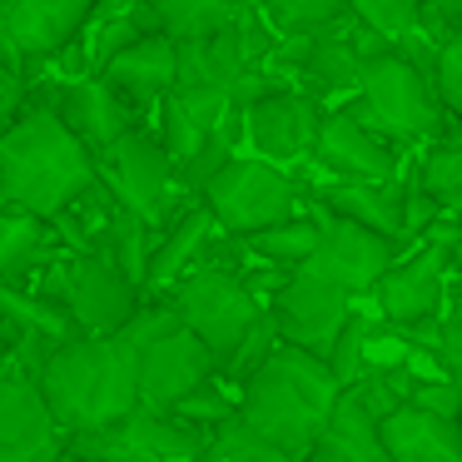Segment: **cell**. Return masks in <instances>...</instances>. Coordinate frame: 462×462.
Instances as JSON below:
<instances>
[{"mask_svg":"<svg viewBox=\"0 0 462 462\" xmlns=\"http://www.w3.org/2000/svg\"><path fill=\"white\" fill-rule=\"evenodd\" d=\"M199 204L214 214V224L229 239H244V234L263 229V224H279L289 214H299L303 184L283 164H269L259 154H229L209 174V184L199 189Z\"/></svg>","mask_w":462,"mask_h":462,"instance_id":"cell-6","label":"cell"},{"mask_svg":"<svg viewBox=\"0 0 462 462\" xmlns=\"http://www.w3.org/2000/svg\"><path fill=\"white\" fill-rule=\"evenodd\" d=\"M378 442L388 462H462L457 418H442L418 402H398L378 418Z\"/></svg>","mask_w":462,"mask_h":462,"instance_id":"cell-19","label":"cell"},{"mask_svg":"<svg viewBox=\"0 0 462 462\" xmlns=\"http://www.w3.org/2000/svg\"><path fill=\"white\" fill-rule=\"evenodd\" d=\"M457 432H462V412H457Z\"/></svg>","mask_w":462,"mask_h":462,"instance_id":"cell-40","label":"cell"},{"mask_svg":"<svg viewBox=\"0 0 462 462\" xmlns=\"http://www.w3.org/2000/svg\"><path fill=\"white\" fill-rule=\"evenodd\" d=\"M229 154H239V110H229L219 125H209V130L199 134V144H194L189 154L180 160V180H184V189L199 199V189L209 184V174L219 170Z\"/></svg>","mask_w":462,"mask_h":462,"instance_id":"cell-28","label":"cell"},{"mask_svg":"<svg viewBox=\"0 0 462 462\" xmlns=\"http://www.w3.org/2000/svg\"><path fill=\"white\" fill-rule=\"evenodd\" d=\"M194 462H293V457L279 452L273 442H263L254 428H244L239 418H224L219 428H209Z\"/></svg>","mask_w":462,"mask_h":462,"instance_id":"cell-29","label":"cell"},{"mask_svg":"<svg viewBox=\"0 0 462 462\" xmlns=\"http://www.w3.org/2000/svg\"><path fill=\"white\" fill-rule=\"evenodd\" d=\"M422 5H428L422 25H428V31L438 35V41H442V31H448V25H457V21H462V0H422Z\"/></svg>","mask_w":462,"mask_h":462,"instance_id":"cell-37","label":"cell"},{"mask_svg":"<svg viewBox=\"0 0 462 462\" xmlns=\"http://www.w3.org/2000/svg\"><path fill=\"white\" fill-rule=\"evenodd\" d=\"M244 249L254 254V259H263L269 269H299L303 259L313 254V244H319V219H313V209L309 214H289V219H279V224H263V229H254V234H244Z\"/></svg>","mask_w":462,"mask_h":462,"instance_id":"cell-25","label":"cell"},{"mask_svg":"<svg viewBox=\"0 0 462 462\" xmlns=\"http://www.w3.org/2000/svg\"><path fill=\"white\" fill-rule=\"evenodd\" d=\"M95 180H100L130 214H140L144 229H154V234L194 199L180 180V160H174L160 144V134L144 130L140 120H134L120 140H110L95 154Z\"/></svg>","mask_w":462,"mask_h":462,"instance_id":"cell-5","label":"cell"},{"mask_svg":"<svg viewBox=\"0 0 462 462\" xmlns=\"http://www.w3.org/2000/svg\"><path fill=\"white\" fill-rule=\"evenodd\" d=\"M303 194H309L313 204H323L328 214H343V219L363 224V229H378V234H388V239H398V229H402V174L398 180H383V184L323 180V184H309ZM402 249H408V244H402Z\"/></svg>","mask_w":462,"mask_h":462,"instance_id":"cell-23","label":"cell"},{"mask_svg":"<svg viewBox=\"0 0 462 462\" xmlns=\"http://www.w3.org/2000/svg\"><path fill=\"white\" fill-rule=\"evenodd\" d=\"M432 90H438L442 110L462 125V21L448 25L438 41V60H432Z\"/></svg>","mask_w":462,"mask_h":462,"instance_id":"cell-33","label":"cell"},{"mask_svg":"<svg viewBox=\"0 0 462 462\" xmlns=\"http://www.w3.org/2000/svg\"><path fill=\"white\" fill-rule=\"evenodd\" d=\"M348 15L358 25H368L373 35L393 41V45L408 41L412 31H428V25H422V15H428V5H422V0H348Z\"/></svg>","mask_w":462,"mask_h":462,"instance_id":"cell-30","label":"cell"},{"mask_svg":"<svg viewBox=\"0 0 462 462\" xmlns=\"http://www.w3.org/2000/svg\"><path fill=\"white\" fill-rule=\"evenodd\" d=\"M239 388L244 393L234 402V418L254 428L263 442H273L279 452H289L293 462L309 452L313 432L323 428L333 398H338V378L328 373V363L293 348V343H273L269 358Z\"/></svg>","mask_w":462,"mask_h":462,"instance_id":"cell-3","label":"cell"},{"mask_svg":"<svg viewBox=\"0 0 462 462\" xmlns=\"http://www.w3.org/2000/svg\"><path fill=\"white\" fill-rule=\"evenodd\" d=\"M209 432L180 422L174 412L154 408H130L125 418L105 422L95 432H75L65 438V448L80 462H194Z\"/></svg>","mask_w":462,"mask_h":462,"instance_id":"cell-9","label":"cell"},{"mask_svg":"<svg viewBox=\"0 0 462 462\" xmlns=\"http://www.w3.org/2000/svg\"><path fill=\"white\" fill-rule=\"evenodd\" d=\"M368 319L358 313V303H353V313H348V323L338 328V338H333V348H328V373L338 378V388H348V383H358L363 373H368Z\"/></svg>","mask_w":462,"mask_h":462,"instance_id":"cell-32","label":"cell"},{"mask_svg":"<svg viewBox=\"0 0 462 462\" xmlns=\"http://www.w3.org/2000/svg\"><path fill=\"white\" fill-rule=\"evenodd\" d=\"M219 234H224V229L214 224V214L204 209L199 199H189L160 234H154L150 263H144V289H154V293L170 289V283L180 279L189 263H199L204 254H209V244L219 239Z\"/></svg>","mask_w":462,"mask_h":462,"instance_id":"cell-22","label":"cell"},{"mask_svg":"<svg viewBox=\"0 0 462 462\" xmlns=\"http://www.w3.org/2000/svg\"><path fill=\"white\" fill-rule=\"evenodd\" d=\"M0 368H5V333H0Z\"/></svg>","mask_w":462,"mask_h":462,"instance_id":"cell-39","label":"cell"},{"mask_svg":"<svg viewBox=\"0 0 462 462\" xmlns=\"http://www.w3.org/2000/svg\"><path fill=\"white\" fill-rule=\"evenodd\" d=\"M95 0H0V55L31 80L80 41Z\"/></svg>","mask_w":462,"mask_h":462,"instance_id":"cell-13","label":"cell"},{"mask_svg":"<svg viewBox=\"0 0 462 462\" xmlns=\"http://www.w3.org/2000/svg\"><path fill=\"white\" fill-rule=\"evenodd\" d=\"M303 170H309L313 184H323V180L383 184V180H398L402 174V150L393 140H383L373 125H363L358 115L343 105V110H323ZM303 189H309V184H303Z\"/></svg>","mask_w":462,"mask_h":462,"instance_id":"cell-10","label":"cell"},{"mask_svg":"<svg viewBox=\"0 0 462 462\" xmlns=\"http://www.w3.org/2000/svg\"><path fill=\"white\" fill-rule=\"evenodd\" d=\"M353 293L338 289V283L319 279L309 269H283V279L273 283V303L269 319L279 328V343H293V348L313 353V358H328L338 328L353 313Z\"/></svg>","mask_w":462,"mask_h":462,"instance_id":"cell-11","label":"cell"},{"mask_svg":"<svg viewBox=\"0 0 462 462\" xmlns=\"http://www.w3.org/2000/svg\"><path fill=\"white\" fill-rule=\"evenodd\" d=\"M31 273H45V283L35 293L60 303L80 333H115L134 309H140V289H134L105 254L51 249V259H41Z\"/></svg>","mask_w":462,"mask_h":462,"instance_id":"cell-8","label":"cell"},{"mask_svg":"<svg viewBox=\"0 0 462 462\" xmlns=\"http://www.w3.org/2000/svg\"><path fill=\"white\" fill-rule=\"evenodd\" d=\"M174 418L180 422H189V428H199V432H209V428H219L224 418H234V402L224 398L219 388H214V378L209 383H199L194 393H184L180 402H174Z\"/></svg>","mask_w":462,"mask_h":462,"instance_id":"cell-34","label":"cell"},{"mask_svg":"<svg viewBox=\"0 0 462 462\" xmlns=\"http://www.w3.org/2000/svg\"><path fill=\"white\" fill-rule=\"evenodd\" d=\"M319 120H323V105L313 95H303L299 85L279 80L239 110V144H249L259 160L289 170V164L309 160Z\"/></svg>","mask_w":462,"mask_h":462,"instance_id":"cell-14","label":"cell"},{"mask_svg":"<svg viewBox=\"0 0 462 462\" xmlns=\"http://www.w3.org/2000/svg\"><path fill=\"white\" fill-rule=\"evenodd\" d=\"M428 144H432V150L422 154V164H418L412 180H418V189H428L438 204H448L452 194L462 189V130L457 134L442 130L438 140H428Z\"/></svg>","mask_w":462,"mask_h":462,"instance_id":"cell-31","label":"cell"},{"mask_svg":"<svg viewBox=\"0 0 462 462\" xmlns=\"http://www.w3.org/2000/svg\"><path fill=\"white\" fill-rule=\"evenodd\" d=\"M170 309H174V319L224 363L234 353V343L254 328L263 303H259V293L249 289V279H239L229 263L199 259L170 283Z\"/></svg>","mask_w":462,"mask_h":462,"instance_id":"cell-7","label":"cell"},{"mask_svg":"<svg viewBox=\"0 0 462 462\" xmlns=\"http://www.w3.org/2000/svg\"><path fill=\"white\" fill-rule=\"evenodd\" d=\"M65 452V432L51 418L35 378L0 368V462H51Z\"/></svg>","mask_w":462,"mask_h":462,"instance_id":"cell-17","label":"cell"},{"mask_svg":"<svg viewBox=\"0 0 462 462\" xmlns=\"http://www.w3.org/2000/svg\"><path fill=\"white\" fill-rule=\"evenodd\" d=\"M214 373H219V358L184 323H170L144 343H134V388H140V402L154 412H170L184 393L209 383Z\"/></svg>","mask_w":462,"mask_h":462,"instance_id":"cell-15","label":"cell"},{"mask_svg":"<svg viewBox=\"0 0 462 462\" xmlns=\"http://www.w3.org/2000/svg\"><path fill=\"white\" fill-rule=\"evenodd\" d=\"M373 299L388 328H408V323H428L442 319V299H448V259H442V244L418 239V249H402L388 269L373 283Z\"/></svg>","mask_w":462,"mask_h":462,"instance_id":"cell-16","label":"cell"},{"mask_svg":"<svg viewBox=\"0 0 462 462\" xmlns=\"http://www.w3.org/2000/svg\"><path fill=\"white\" fill-rule=\"evenodd\" d=\"M95 184V154L60 125L51 105L25 100L0 125V199L41 214L45 224Z\"/></svg>","mask_w":462,"mask_h":462,"instance_id":"cell-2","label":"cell"},{"mask_svg":"<svg viewBox=\"0 0 462 462\" xmlns=\"http://www.w3.org/2000/svg\"><path fill=\"white\" fill-rule=\"evenodd\" d=\"M303 204H309L313 219H319V244H313V254L299 269L319 273V279L348 289L353 299H363V293L378 283V273L402 254V244L388 239V234H378V229H363V224L343 219V214H328L323 204H313L309 194H303Z\"/></svg>","mask_w":462,"mask_h":462,"instance_id":"cell-12","label":"cell"},{"mask_svg":"<svg viewBox=\"0 0 462 462\" xmlns=\"http://www.w3.org/2000/svg\"><path fill=\"white\" fill-rule=\"evenodd\" d=\"M170 41H189V35H209L219 25L239 21L249 11V0H144Z\"/></svg>","mask_w":462,"mask_h":462,"instance_id":"cell-26","label":"cell"},{"mask_svg":"<svg viewBox=\"0 0 462 462\" xmlns=\"http://www.w3.org/2000/svg\"><path fill=\"white\" fill-rule=\"evenodd\" d=\"M51 224L21 204L0 199V283H21L41 259H51Z\"/></svg>","mask_w":462,"mask_h":462,"instance_id":"cell-24","label":"cell"},{"mask_svg":"<svg viewBox=\"0 0 462 462\" xmlns=\"http://www.w3.org/2000/svg\"><path fill=\"white\" fill-rule=\"evenodd\" d=\"M90 75H100L130 115H144L174 85V41L164 31H150L140 41H130L125 51H115L110 60H100V70Z\"/></svg>","mask_w":462,"mask_h":462,"instance_id":"cell-18","label":"cell"},{"mask_svg":"<svg viewBox=\"0 0 462 462\" xmlns=\"http://www.w3.org/2000/svg\"><path fill=\"white\" fill-rule=\"evenodd\" d=\"M35 388H41L45 408L60 422L65 438L95 432L105 422L125 418L130 408H140L134 343L125 333H75L45 353Z\"/></svg>","mask_w":462,"mask_h":462,"instance_id":"cell-1","label":"cell"},{"mask_svg":"<svg viewBox=\"0 0 462 462\" xmlns=\"http://www.w3.org/2000/svg\"><path fill=\"white\" fill-rule=\"evenodd\" d=\"M273 35H319L348 21V0H254Z\"/></svg>","mask_w":462,"mask_h":462,"instance_id":"cell-27","label":"cell"},{"mask_svg":"<svg viewBox=\"0 0 462 462\" xmlns=\"http://www.w3.org/2000/svg\"><path fill=\"white\" fill-rule=\"evenodd\" d=\"M348 110L358 115L363 125H373L383 140H393L398 150L438 140L452 125V115L442 110L432 80L408 60V55H398V45H388V51L363 60L358 90L348 95Z\"/></svg>","mask_w":462,"mask_h":462,"instance_id":"cell-4","label":"cell"},{"mask_svg":"<svg viewBox=\"0 0 462 462\" xmlns=\"http://www.w3.org/2000/svg\"><path fill=\"white\" fill-rule=\"evenodd\" d=\"M51 110L60 115V125L75 134V140L85 144L90 154H100L110 140H120L125 130H130L140 115H130L120 100L110 95V85L100 80V75H75V80H65L60 90H55Z\"/></svg>","mask_w":462,"mask_h":462,"instance_id":"cell-20","label":"cell"},{"mask_svg":"<svg viewBox=\"0 0 462 462\" xmlns=\"http://www.w3.org/2000/svg\"><path fill=\"white\" fill-rule=\"evenodd\" d=\"M25 90H31V80H25V75L15 70L5 55H0V125H5V120H11V115L25 105Z\"/></svg>","mask_w":462,"mask_h":462,"instance_id":"cell-36","label":"cell"},{"mask_svg":"<svg viewBox=\"0 0 462 462\" xmlns=\"http://www.w3.org/2000/svg\"><path fill=\"white\" fill-rule=\"evenodd\" d=\"M299 462H388V452L378 442V418L353 388H338L328 418L313 432L309 452Z\"/></svg>","mask_w":462,"mask_h":462,"instance_id":"cell-21","label":"cell"},{"mask_svg":"<svg viewBox=\"0 0 462 462\" xmlns=\"http://www.w3.org/2000/svg\"><path fill=\"white\" fill-rule=\"evenodd\" d=\"M51 462H80V457H75V452H70V448H65V452H60V457H51Z\"/></svg>","mask_w":462,"mask_h":462,"instance_id":"cell-38","label":"cell"},{"mask_svg":"<svg viewBox=\"0 0 462 462\" xmlns=\"http://www.w3.org/2000/svg\"><path fill=\"white\" fill-rule=\"evenodd\" d=\"M432 358H438L442 378L457 383V393H462V303L438 319V343H432Z\"/></svg>","mask_w":462,"mask_h":462,"instance_id":"cell-35","label":"cell"}]
</instances>
